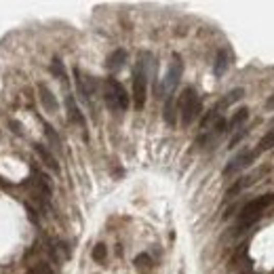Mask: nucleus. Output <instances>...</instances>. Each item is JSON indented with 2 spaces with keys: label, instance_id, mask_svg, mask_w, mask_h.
I'll list each match as a JSON object with an SVG mask.
<instances>
[{
  "label": "nucleus",
  "instance_id": "f3484780",
  "mask_svg": "<svg viewBox=\"0 0 274 274\" xmlns=\"http://www.w3.org/2000/svg\"><path fill=\"white\" fill-rule=\"evenodd\" d=\"M106 255H108V249H106V245H95V249H93V260L95 262H99V264H104L106 262Z\"/></svg>",
  "mask_w": 274,
  "mask_h": 274
},
{
  "label": "nucleus",
  "instance_id": "20e7f679",
  "mask_svg": "<svg viewBox=\"0 0 274 274\" xmlns=\"http://www.w3.org/2000/svg\"><path fill=\"white\" fill-rule=\"evenodd\" d=\"M104 97L108 108L114 112H125L129 108V93L116 78H108L104 82Z\"/></svg>",
  "mask_w": 274,
  "mask_h": 274
},
{
  "label": "nucleus",
  "instance_id": "412c9836",
  "mask_svg": "<svg viewBox=\"0 0 274 274\" xmlns=\"http://www.w3.org/2000/svg\"><path fill=\"white\" fill-rule=\"evenodd\" d=\"M28 274H53V270H51V266H47V264H38V266H34Z\"/></svg>",
  "mask_w": 274,
  "mask_h": 274
},
{
  "label": "nucleus",
  "instance_id": "39448f33",
  "mask_svg": "<svg viewBox=\"0 0 274 274\" xmlns=\"http://www.w3.org/2000/svg\"><path fill=\"white\" fill-rule=\"evenodd\" d=\"M181 74H184V63H181V57L179 55H173L169 63V70H167V76L163 80V93H165V99L169 95H175V87L181 80Z\"/></svg>",
  "mask_w": 274,
  "mask_h": 274
},
{
  "label": "nucleus",
  "instance_id": "f03ea898",
  "mask_svg": "<svg viewBox=\"0 0 274 274\" xmlns=\"http://www.w3.org/2000/svg\"><path fill=\"white\" fill-rule=\"evenodd\" d=\"M272 202H274V192L249 200V202L245 204V207L241 209V213H238V221H236L238 230H245V228L253 226L255 221H260V219H262V215H264V211L270 207Z\"/></svg>",
  "mask_w": 274,
  "mask_h": 274
},
{
  "label": "nucleus",
  "instance_id": "f8f14e48",
  "mask_svg": "<svg viewBox=\"0 0 274 274\" xmlns=\"http://www.w3.org/2000/svg\"><path fill=\"white\" fill-rule=\"evenodd\" d=\"M251 184H253V177H243V179H238V181L230 188V190L226 192V198H228V200H230V198H234L236 194H241V192L245 190V188H249Z\"/></svg>",
  "mask_w": 274,
  "mask_h": 274
},
{
  "label": "nucleus",
  "instance_id": "6e6552de",
  "mask_svg": "<svg viewBox=\"0 0 274 274\" xmlns=\"http://www.w3.org/2000/svg\"><path fill=\"white\" fill-rule=\"evenodd\" d=\"M38 93H40V101H42L44 110L51 112V114H55L57 112V101H55V95L49 91L47 84H38Z\"/></svg>",
  "mask_w": 274,
  "mask_h": 274
},
{
  "label": "nucleus",
  "instance_id": "1a4fd4ad",
  "mask_svg": "<svg viewBox=\"0 0 274 274\" xmlns=\"http://www.w3.org/2000/svg\"><path fill=\"white\" fill-rule=\"evenodd\" d=\"M127 61V53L123 49H118V51H114V53L108 57V61H106V67L110 72H118L123 67V63Z\"/></svg>",
  "mask_w": 274,
  "mask_h": 274
},
{
  "label": "nucleus",
  "instance_id": "a211bd4d",
  "mask_svg": "<svg viewBox=\"0 0 274 274\" xmlns=\"http://www.w3.org/2000/svg\"><path fill=\"white\" fill-rule=\"evenodd\" d=\"M150 264H152V260H150L148 253H142V255H137V258H135V266L137 268H150Z\"/></svg>",
  "mask_w": 274,
  "mask_h": 274
},
{
  "label": "nucleus",
  "instance_id": "423d86ee",
  "mask_svg": "<svg viewBox=\"0 0 274 274\" xmlns=\"http://www.w3.org/2000/svg\"><path fill=\"white\" fill-rule=\"evenodd\" d=\"M255 156L258 154L255 152H251V150H245V152H241L236 158H232L228 165H226V169H224V175L226 177H230V175H234V173H238V171H243V169H247L253 161H255Z\"/></svg>",
  "mask_w": 274,
  "mask_h": 274
},
{
  "label": "nucleus",
  "instance_id": "f257e3e1",
  "mask_svg": "<svg viewBox=\"0 0 274 274\" xmlns=\"http://www.w3.org/2000/svg\"><path fill=\"white\" fill-rule=\"evenodd\" d=\"M150 53L142 51L137 55V63L133 67V104L135 110H144L146 106V91H148V63Z\"/></svg>",
  "mask_w": 274,
  "mask_h": 274
},
{
  "label": "nucleus",
  "instance_id": "0eeeda50",
  "mask_svg": "<svg viewBox=\"0 0 274 274\" xmlns=\"http://www.w3.org/2000/svg\"><path fill=\"white\" fill-rule=\"evenodd\" d=\"M65 106H67V114H70V121L76 123L82 131H87V123H84V118H82V114H80V110H78V106H76V101H74L72 95H67Z\"/></svg>",
  "mask_w": 274,
  "mask_h": 274
},
{
  "label": "nucleus",
  "instance_id": "4be33fe9",
  "mask_svg": "<svg viewBox=\"0 0 274 274\" xmlns=\"http://www.w3.org/2000/svg\"><path fill=\"white\" fill-rule=\"evenodd\" d=\"M245 135H247V131H245V129H241V131H238V133H236V135L232 137V140H230V148H234V146H236L238 142H241V140H243V137H245Z\"/></svg>",
  "mask_w": 274,
  "mask_h": 274
},
{
  "label": "nucleus",
  "instance_id": "7ed1b4c3",
  "mask_svg": "<svg viewBox=\"0 0 274 274\" xmlns=\"http://www.w3.org/2000/svg\"><path fill=\"white\" fill-rule=\"evenodd\" d=\"M177 108H179V114H181V125L184 127H190L196 121V118H198L200 108H202L198 93L192 87H186L181 91V97L177 99Z\"/></svg>",
  "mask_w": 274,
  "mask_h": 274
},
{
  "label": "nucleus",
  "instance_id": "6ab92c4d",
  "mask_svg": "<svg viewBox=\"0 0 274 274\" xmlns=\"http://www.w3.org/2000/svg\"><path fill=\"white\" fill-rule=\"evenodd\" d=\"M53 74H57V76H59L63 82H67V78H65V72H63V63H61L57 57L53 59Z\"/></svg>",
  "mask_w": 274,
  "mask_h": 274
},
{
  "label": "nucleus",
  "instance_id": "4468645a",
  "mask_svg": "<svg viewBox=\"0 0 274 274\" xmlns=\"http://www.w3.org/2000/svg\"><path fill=\"white\" fill-rule=\"evenodd\" d=\"M249 118V108H241L238 112H234V116L228 121V129H236V127H241L245 121Z\"/></svg>",
  "mask_w": 274,
  "mask_h": 274
},
{
  "label": "nucleus",
  "instance_id": "ddd939ff",
  "mask_svg": "<svg viewBox=\"0 0 274 274\" xmlns=\"http://www.w3.org/2000/svg\"><path fill=\"white\" fill-rule=\"evenodd\" d=\"M34 150H36V154H38V156L44 161V165L49 167V169H53V171H59V165H57V161L53 158V156H51V154L44 150V146H40V144H36V146H34Z\"/></svg>",
  "mask_w": 274,
  "mask_h": 274
},
{
  "label": "nucleus",
  "instance_id": "dca6fc26",
  "mask_svg": "<svg viewBox=\"0 0 274 274\" xmlns=\"http://www.w3.org/2000/svg\"><path fill=\"white\" fill-rule=\"evenodd\" d=\"M270 148H274V129L272 131H268L262 140H260V144H258V150H255V154H260V152H266V150H270Z\"/></svg>",
  "mask_w": 274,
  "mask_h": 274
},
{
  "label": "nucleus",
  "instance_id": "9b49d317",
  "mask_svg": "<svg viewBox=\"0 0 274 274\" xmlns=\"http://www.w3.org/2000/svg\"><path fill=\"white\" fill-rule=\"evenodd\" d=\"M226 67H228V51L226 49H221L219 53H217V57H215V65H213V72H215V76H221L226 72Z\"/></svg>",
  "mask_w": 274,
  "mask_h": 274
},
{
  "label": "nucleus",
  "instance_id": "9d476101",
  "mask_svg": "<svg viewBox=\"0 0 274 274\" xmlns=\"http://www.w3.org/2000/svg\"><path fill=\"white\" fill-rule=\"evenodd\" d=\"M175 106H177L175 95H169V97L165 99V121H167V125H171V127L175 125Z\"/></svg>",
  "mask_w": 274,
  "mask_h": 274
},
{
  "label": "nucleus",
  "instance_id": "aec40b11",
  "mask_svg": "<svg viewBox=\"0 0 274 274\" xmlns=\"http://www.w3.org/2000/svg\"><path fill=\"white\" fill-rule=\"evenodd\" d=\"M44 131H47V137L51 142H53V146H55V150H59V137L55 135V131H53V127L51 125H44Z\"/></svg>",
  "mask_w": 274,
  "mask_h": 274
},
{
  "label": "nucleus",
  "instance_id": "2eb2a0df",
  "mask_svg": "<svg viewBox=\"0 0 274 274\" xmlns=\"http://www.w3.org/2000/svg\"><path fill=\"white\" fill-rule=\"evenodd\" d=\"M243 95H245V91H243V89H234L232 93H228V95H226V99H224V101H221V104H219V106H217L215 110L219 112V110H224V108L232 106V104H234V101H238V99H241Z\"/></svg>",
  "mask_w": 274,
  "mask_h": 274
},
{
  "label": "nucleus",
  "instance_id": "5701e85b",
  "mask_svg": "<svg viewBox=\"0 0 274 274\" xmlns=\"http://www.w3.org/2000/svg\"><path fill=\"white\" fill-rule=\"evenodd\" d=\"M268 108H274V97H272V99L268 101Z\"/></svg>",
  "mask_w": 274,
  "mask_h": 274
}]
</instances>
